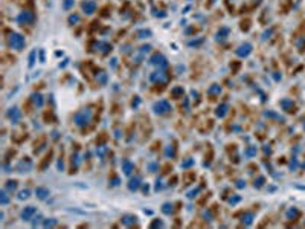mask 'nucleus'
I'll return each mask as SVG.
<instances>
[{
    "mask_svg": "<svg viewBox=\"0 0 305 229\" xmlns=\"http://www.w3.org/2000/svg\"><path fill=\"white\" fill-rule=\"evenodd\" d=\"M0 202H2V205H6L8 202H9V197L6 194V189H3L2 193H0Z\"/></svg>",
    "mask_w": 305,
    "mask_h": 229,
    "instance_id": "412c9836",
    "label": "nucleus"
},
{
    "mask_svg": "<svg viewBox=\"0 0 305 229\" xmlns=\"http://www.w3.org/2000/svg\"><path fill=\"white\" fill-rule=\"evenodd\" d=\"M35 194L38 199H41V200H44L47 195H49V189L47 188H43V186H38L35 189Z\"/></svg>",
    "mask_w": 305,
    "mask_h": 229,
    "instance_id": "4468645a",
    "label": "nucleus"
},
{
    "mask_svg": "<svg viewBox=\"0 0 305 229\" xmlns=\"http://www.w3.org/2000/svg\"><path fill=\"white\" fill-rule=\"evenodd\" d=\"M5 189H6V191H9V193L15 191V189H17V182H15V180H8V182H6V186H5Z\"/></svg>",
    "mask_w": 305,
    "mask_h": 229,
    "instance_id": "6ab92c4d",
    "label": "nucleus"
},
{
    "mask_svg": "<svg viewBox=\"0 0 305 229\" xmlns=\"http://www.w3.org/2000/svg\"><path fill=\"white\" fill-rule=\"evenodd\" d=\"M227 109H229V105H227V104H221V105H220V107L217 109V112H215V113H217V116L223 118L224 114L227 113Z\"/></svg>",
    "mask_w": 305,
    "mask_h": 229,
    "instance_id": "a211bd4d",
    "label": "nucleus"
},
{
    "mask_svg": "<svg viewBox=\"0 0 305 229\" xmlns=\"http://www.w3.org/2000/svg\"><path fill=\"white\" fill-rule=\"evenodd\" d=\"M243 223H244L246 226H250V225L253 223V214H252V212H246V214L243 216Z\"/></svg>",
    "mask_w": 305,
    "mask_h": 229,
    "instance_id": "f3484780",
    "label": "nucleus"
},
{
    "mask_svg": "<svg viewBox=\"0 0 305 229\" xmlns=\"http://www.w3.org/2000/svg\"><path fill=\"white\" fill-rule=\"evenodd\" d=\"M236 186H238V188H243V186H246V182H243V180H238V182H236Z\"/></svg>",
    "mask_w": 305,
    "mask_h": 229,
    "instance_id": "ea45409f",
    "label": "nucleus"
},
{
    "mask_svg": "<svg viewBox=\"0 0 305 229\" xmlns=\"http://www.w3.org/2000/svg\"><path fill=\"white\" fill-rule=\"evenodd\" d=\"M299 216V212H297V209H290L288 212H287V217L288 218H294Z\"/></svg>",
    "mask_w": 305,
    "mask_h": 229,
    "instance_id": "bb28decb",
    "label": "nucleus"
},
{
    "mask_svg": "<svg viewBox=\"0 0 305 229\" xmlns=\"http://www.w3.org/2000/svg\"><path fill=\"white\" fill-rule=\"evenodd\" d=\"M141 182H142V179L139 177V176H136L134 179H131L128 183V188H130V191H136V189H139V186H141Z\"/></svg>",
    "mask_w": 305,
    "mask_h": 229,
    "instance_id": "f8f14e48",
    "label": "nucleus"
},
{
    "mask_svg": "<svg viewBox=\"0 0 305 229\" xmlns=\"http://www.w3.org/2000/svg\"><path fill=\"white\" fill-rule=\"evenodd\" d=\"M250 52H252V45L250 43H244L236 49V55H240V57H247Z\"/></svg>",
    "mask_w": 305,
    "mask_h": 229,
    "instance_id": "0eeeda50",
    "label": "nucleus"
},
{
    "mask_svg": "<svg viewBox=\"0 0 305 229\" xmlns=\"http://www.w3.org/2000/svg\"><path fill=\"white\" fill-rule=\"evenodd\" d=\"M17 20H18L20 24H29V23H32L35 20V15L31 11H23V12H20V15L17 17Z\"/></svg>",
    "mask_w": 305,
    "mask_h": 229,
    "instance_id": "20e7f679",
    "label": "nucleus"
},
{
    "mask_svg": "<svg viewBox=\"0 0 305 229\" xmlns=\"http://www.w3.org/2000/svg\"><path fill=\"white\" fill-rule=\"evenodd\" d=\"M156 168H157V165H156V163H150V170H151V171H154Z\"/></svg>",
    "mask_w": 305,
    "mask_h": 229,
    "instance_id": "79ce46f5",
    "label": "nucleus"
},
{
    "mask_svg": "<svg viewBox=\"0 0 305 229\" xmlns=\"http://www.w3.org/2000/svg\"><path fill=\"white\" fill-rule=\"evenodd\" d=\"M111 185H119V179L117 177H113V183Z\"/></svg>",
    "mask_w": 305,
    "mask_h": 229,
    "instance_id": "37998d69",
    "label": "nucleus"
},
{
    "mask_svg": "<svg viewBox=\"0 0 305 229\" xmlns=\"http://www.w3.org/2000/svg\"><path fill=\"white\" fill-rule=\"evenodd\" d=\"M151 81H154V83H165V81H166L165 72H156V73H152Z\"/></svg>",
    "mask_w": 305,
    "mask_h": 229,
    "instance_id": "ddd939ff",
    "label": "nucleus"
},
{
    "mask_svg": "<svg viewBox=\"0 0 305 229\" xmlns=\"http://www.w3.org/2000/svg\"><path fill=\"white\" fill-rule=\"evenodd\" d=\"M70 6H73V0H64V8L69 9Z\"/></svg>",
    "mask_w": 305,
    "mask_h": 229,
    "instance_id": "c9c22d12",
    "label": "nucleus"
},
{
    "mask_svg": "<svg viewBox=\"0 0 305 229\" xmlns=\"http://www.w3.org/2000/svg\"><path fill=\"white\" fill-rule=\"evenodd\" d=\"M281 105L284 107V110H285V112H288V113H293L294 110H296V105H294L293 101H290V99H282Z\"/></svg>",
    "mask_w": 305,
    "mask_h": 229,
    "instance_id": "9d476101",
    "label": "nucleus"
},
{
    "mask_svg": "<svg viewBox=\"0 0 305 229\" xmlns=\"http://www.w3.org/2000/svg\"><path fill=\"white\" fill-rule=\"evenodd\" d=\"M152 110L157 114H165L168 112H171V105H169V103L166 99H160V101H157L152 105Z\"/></svg>",
    "mask_w": 305,
    "mask_h": 229,
    "instance_id": "7ed1b4c3",
    "label": "nucleus"
},
{
    "mask_svg": "<svg viewBox=\"0 0 305 229\" xmlns=\"http://www.w3.org/2000/svg\"><path fill=\"white\" fill-rule=\"evenodd\" d=\"M240 200H241V197H240V195H235V197H230V199H229V203H230V205H235V203H238Z\"/></svg>",
    "mask_w": 305,
    "mask_h": 229,
    "instance_id": "c756f323",
    "label": "nucleus"
},
{
    "mask_svg": "<svg viewBox=\"0 0 305 229\" xmlns=\"http://www.w3.org/2000/svg\"><path fill=\"white\" fill-rule=\"evenodd\" d=\"M122 171H124V174L130 176L131 173L134 171V163H131L130 160L124 159V160H122Z\"/></svg>",
    "mask_w": 305,
    "mask_h": 229,
    "instance_id": "1a4fd4ad",
    "label": "nucleus"
},
{
    "mask_svg": "<svg viewBox=\"0 0 305 229\" xmlns=\"http://www.w3.org/2000/svg\"><path fill=\"white\" fill-rule=\"evenodd\" d=\"M40 220H41V216H38L37 218H34V226H37V223H38Z\"/></svg>",
    "mask_w": 305,
    "mask_h": 229,
    "instance_id": "a19ab883",
    "label": "nucleus"
},
{
    "mask_svg": "<svg viewBox=\"0 0 305 229\" xmlns=\"http://www.w3.org/2000/svg\"><path fill=\"white\" fill-rule=\"evenodd\" d=\"M98 80H99V83H102V84H104V83H106V80H107V75L104 73V72H102V73L99 75V78H98Z\"/></svg>",
    "mask_w": 305,
    "mask_h": 229,
    "instance_id": "4c0bfd02",
    "label": "nucleus"
},
{
    "mask_svg": "<svg viewBox=\"0 0 305 229\" xmlns=\"http://www.w3.org/2000/svg\"><path fill=\"white\" fill-rule=\"evenodd\" d=\"M76 22H80V15L75 14V15H70V17H69V23H76Z\"/></svg>",
    "mask_w": 305,
    "mask_h": 229,
    "instance_id": "473e14b6",
    "label": "nucleus"
},
{
    "mask_svg": "<svg viewBox=\"0 0 305 229\" xmlns=\"http://www.w3.org/2000/svg\"><path fill=\"white\" fill-rule=\"evenodd\" d=\"M199 191H200V189H199V188H197V189H194V191H191V193H188V197H189V199H194L195 195L199 194Z\"/></svg>",
    "mask_w": 305,
    "mask_h": 229,
    "instance_id": "e433bc0d",
    "label": "nucleus"
},
{
    "mask_svg": "<svg viewBox=\"0 0 305 229\" xmlns=\"http://www.w3.org/2000/svg\"><path fill=\"white\" fill-rule=\"evenodd\" d=\"M136 216H131V214H127V216H124L122 217V223L124 225H127V226H131V225H134L136 223Z\"/></svg>",
    "mask_w": 305,
    "mask_h": 229,
    "instance_id": "dca6fc26",
    "label": "nucleus"
},
{
    "mask_svg": "<svg viewBox=\"0 0 305 229\" xmlns=\"http://www.w3.org/2000/svg\"><path fill=\"white\" fill-rule=\"evenodd\" d=\"M220 90H221V89H220V86H218V84H214L211 89L208 90V93H209V95H215V93H220Z\"/></svg>",
    "mask_w": 305,
    "mask_h": 229,
    "instance_id": "a878e982",
    "label": "nucleus"
},
{
    "mask_svg": "<svg viewBox=\"0 0 305 229\" xmlns=\"http://www.w3.org/2000/svg\"><path fill=\"white\" fill-rule=\"evenodd\" d=\"M162 211H163L165 214H171V212H173V205H171V203H163Z\"/></svg>",
    "mask_w": 305,
    "mask_h": 229,
    "instance_id": "393cba45",
    "label": "nucleus"
},
{
    "mask_svg": "<svg viewBox=\"0 0 305 229\" xmlns=\"http://www.w3.org/2000/svg\"><path fill=\"white\" fill-rule=\"evenodd\" d=\"M264 182H266V179H264L262 176H259L258 180H255V186H258V188H259V186H262V183H264Z\"/></svg>",
    "mask_w": 305,
    "mask_h": 229,
    "instance_id": "7c9ffc66",
    "label": "nucleus"
},
{
    "mask_svg": "<svg viewBox=\"0 0 305 229\" xmlns=\"http://www.w3.org/2000/svg\"><path fill=\"white\" fill-rule=\"evenodd\" d=\"M227 34H229V28H221V29L218 31V34H217L218 35L217 38H218V40H224V38L227 37Z\"/></svg>",
    "mask_w": 305,
    "mask_h": 229,
    "instance_id": "aec40b11",
    "label": "nucleus"
},
{
    "mask_svg": "<svg viewBox=\"0 0 305 229\" xmlns=\"http://www.w3.org/2000/svg\"><path fill=\"white\" fill-rule=\"evenodd\" d=\"M253 154H256V147H250L246 150V156H253Z\"/></svg>",
    "mask_w": 305,
    "mask_h": 229,
    "instance_id": "c85d7f7f",
    "label": "nucleus"
},
{
    "mask_svg": "<svg viewBox=\"0 0 305 229\" xmlns=\"http://www.w3.org/2000/svg\"><path fill=\"white\" fill-rule=\"evenodd\" d=\"M43 226L44 228H54V226H57V220L55 218H47L46 221L43 223Z\"/></svg>",
    "mask_w": 305,
    "mask_h": 229,
    "instance_id": "4be33fe9",
    "label": "nucleus"
},
{
    "mask_svg": "<svg viewBox=\"0 0 305 229\" xmlns=\"http://www.w3.org/2000/svg\"><path fill=\"white\" fill-rule=\"evenodd\" d=\"M8 116H9V119H11L12 122L15 124L20 119V110L17 107H12V109H9V112H8Z\"/></svg>",
    "mask_w": 305,
    "mask_h": 229,
    "instance_id": "9b49d317",
    "label": "nucleus"
},
{
    "mask_svg": "<svg viewBox=\"0 0 305 229\" xmlns=\"http://www.w3.org/2000/svg\"><path fill=\"white\" fill-rule=\"evenodd\" d=\"M211 2H215V0H211Z\"/></svg>",
    "mask_w": 305,
    "mask_h": 229,
    "instance_id": "c03bdc74",
    "label": "nucleus"
},
{
    "mask_svg": "<svg viewBox=\"0 0 305 229\" xmlns=\"http://www.w3.org/2000/svg\"><path fill=\"white\" fill-rule=\"evenodd\" d=\"M92 119V112L90 110H81L75 114V124L78 127H84L87 125Z\"/></svg>",
    "mask_w": 305,
    "mask_h": 229,
    "instance_id": "f03ea898",
    "label": "nucleus"
},
{
    "mask_svg": "<svg viewBox=\"0 0 305 229\" xmlns=\"http://www.w3.org/2000/svg\"><path fill=\"white\" fill-rule=\"evenodd\" d=\"M150 63L151 64H156V66H162L165 67L166 66V58L163 55H160V54H154L151 58H150Z\"/></svg>",
    "mask_w": 305,
    "mask_h": 229,
    "instance_id": "423d86ee",
    "label": "nucleus"
},
{
    "mask_svg": "<svg viewBox=\"0 0 305 229\" xmlns=\"http://www.w3.org/2000/svg\"><path fill=\"white\" fill-rule=\"evenodd\" d=\"M24 37L20 34H15V32H12L9 37H8V45L11 49H15V51H22L24 47Z\"/></svg>",
    "mask_w": 305,
    "mask_h": 229,
    "instance_id": "f257e3e1",
    "label": "nucleus"
},
{
    "mask_svg": "<svg viewBox=\"0 0 305 229\" xmlns=\"http://www.w3.org/2000/svg\"><path fill=\"white\" fill-rule=\"evenodd\" d=\"M31 167H32V163H31V160H28V163L24 165V160H22L18 165H17V171L18 173H26L31 170Z\"/></svg>",
    "mask_w": 305,
    "mask_h": 229,
    "instance_id": "2eb2a0df",
    "label": "nucleus"
},
{
    "mask_svg": "<svg viewBox=\"0 0 305 229\" xmlns=\"http://www.w3.org/2000/svg\"><path fill=\"white\" fill-rule=\"evenodd\" d=\"M157 226H159V228H163V223L159 221V220H156V221H152L151 223V228H157Z\"/></svg>",
    "mask_w": 305,
    "mask_h": 229,
    "instance_id": "f704fd0d",
    "label": "nucleus"
},
{
    "mask_svg": "<svg viewBox=\"0 0 305 229\" xmlns=\"http://www.w3.org/2000/svg\"><path fill=\"white\" fill-rule=\"evenodd\" d=\"M35 54H37L35 51L31 54V57H29V66H32V64H34V58H35Z\"/></svg>",
    "mask_w": 305,
    "mask_h": 229,
    "instance_id": "58836bf2",
    "label": "nucleus"
},
{
    "mask_svg": "<svg viewBox=\"0 0 305 229\" xmlns=\"http://www.w3.org/2000/svg\"><path fill=\"white\" fill-rule=\"evenodd\" d=\"M43 96L40 95V93H37V95H32V99H34V103H35V105H38V107H41L43 105V99H41Z\"/></svg>",
    "mask_w": 305,
    "mask_h": 229,
    "instance_id": "5701e85b",
    "label": "nucleus"
},
{
    "mask_svg": "<svg viewBox=\"0 0 305 229\" xmlns=\"http://www.w3.org/2000/svg\"><path fill=\"white\" fill-rule=\"evenodd\" d=\"M37 214V208L35 206H26L23 209V212H22V218H23L24 221H29V220H32V217Z\"/></svg>",
    "mask_w": 305,
    "mask_h": 229,
    "instance_id": "39448f33",
    "label": "nucleus"
},
{
    "mask_svg": "<svg viewBox=\"0 0 305 229\" xmlns=\"http://www.w3.org/2000/svg\"><path fill=\"white\" fill-rule=\"evenodd\" d=\"M82 11L85 12V14H93L96 11V3H95L93 0H85L82 3Z\"/></svg>",
    "mask_w": 305,
    "mask_h": 229,
    "instance_id": "6e6552de",
    "label": "nucleus"
},
{
    "mask_svg": "<svg viewBox=\"0 0 305 229\" xmlns=\"http://www.w3.org/2000/svg\"><path fill=\"white\" fill-rule=\"evenodd\" d=\"M174 154H176V148H174V147H171V145H169V147H168V148H166V156H168V157H169V156H171V157H173V156H174Z\"/></svg>",
    "mask_w": 305,
    "mask_h": 229,
    "instance_id": "cd10ccee",
    "label": "nucleus"
},
{
    "mask_svg": "<svg viewBox=\"0 0 305 229\" xmlns=\"http://www.w3.org/2000/svg\"><path fill=\"white\" fill-rule=\"evenodd\" d=\"M180 93H183V89H182V87H176V89L173 90V96H176V98H177Z\"/></svg>",
    "mask_w": 305,
    "mask_h": 229,
    "instance_id": "2f4dec72",
    "label": "nucleus"
},
{
    "mask_svg": "<svg viewBox=\"0 0 305 229\" xmlns=\"http://www.w3.org/2000/svg\"><path fill=\"white\" fill-rule=\"evenodd\" d=\"M192 163H194V160H192V159H188L186 162H183V163H182V168H188V167H191Z\"/></svg>",
    "mask_w": 305,
    "mask_h": 229,
    "instance_id": "72a5a7b5",
    "label": "nucleus"
},
{
    "mask_svg": "<svg viewBox=\"0 0 305 229\" xmlns=\"http://www.w3.org/2000/svg\"><path fill=\"white\" fill-rule=\"evenodd\" d=\"M29 194H31V191H29V189H23V191H20V193H18V199H20V200H26V199L29 197Z\"/></svg>",
    "mask_w": 305,
    "mask_h": 229,
    "instance_id": "b1692460",
    "label": "nucleus"
}]
</instances>
